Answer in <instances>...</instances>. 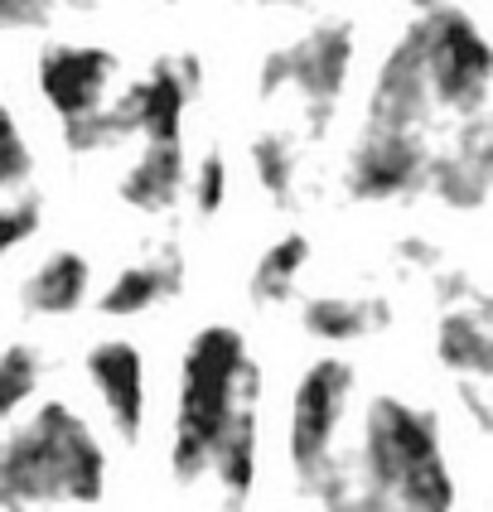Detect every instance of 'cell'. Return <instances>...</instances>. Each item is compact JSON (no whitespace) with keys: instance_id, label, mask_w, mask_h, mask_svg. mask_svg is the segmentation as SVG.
Segmentation results:
<instances>
[{"instance_id":"obj_1","label":"cell","mask_w":493,"mask_h":512,"mask_svg":"<svg viewBox=\"0 0 493 512\" xmlns=\"http://www.w3.org/2000/svg\"><path fill=\"white\" fill-rule=\"evenodd\" d=\"M107 450L83 416L44 401L25 426L0 440V508L29 503H102Z\"/></svg>"},{"instance_id":"obj_2","label":"cell","mask_w":493,"mask_h":512,"mask_svg":"<svg viewBox=\"0 0 493 512\" xmlns=\"http://www.w3.org/2000/svg\"><path fill=\"white\" fill-rule=\"evenodd\" d=\"M358 508H426L440 512L455 503V479L445 469L440 426L431 411L402 397H377L363 416L358 450Z\"/></svg>"},{"instance_id":"obj_3","label":"cell","mask_w":493,"mask_h":512,"mask_svg":"<svg viewBox=\"0 0 493 512\" xmlns=\"http://www.w3.org/2000/svg\"><path fill=\"white\" fill-rule=\"evenodd\" d=\"M261 372L247 353V339L232 324H208L184 348L179 372V411H174L170 469L179 484H194L208 474V459L218 435L228 430L232 411L257 397Z\"/></svg>"},{"instance_id":"obj_4","label":"cell","mask_w":493,"mask_h":512,"mask_svg":"<svg viewBox=\"0 0 493 512\" xmlns=\"http://www.w3.org/2000/svg\"><path fill=\"white\" fill-rule=\"evenodd\" d=\"M203 63L194 54H165L150 63L141 83H131L116 102H102L97 112L63 121V141L78 155L116 150L121 141H179L184 136V112L199 97Z\"/></svg>"},{"instance_id":"obj_5","label":"cell","mask_w":493,"mask_h":512,"mask_svg":"<svg viewBox=\"0 0 493 512\" xmlns=\"http://www.w3.org/2000/svg\"><path fill=\"white\" fill-rule=\"evenodd\" d=\"M348 397H353V363L348 358H319L315 368L295 382V397H290V464H295L300 488L315 493L319 503L358 508V479H348L334 464Z\"/></svg>"},{"instance_id":"obj_6","label":"cell","mask_w":493,"mask_h":512,"mask_svg":"<svg viewBox=\"0 0 493 512\" xmlns=\"http://www.w3.org/2000/svg\"><path fill=\"white\" fill-rule=\"evenodd\" d=\"M421 68H426V87H431L435 112L479 116L489 102V78H493V49L484 29L474 25V15L460 5H435L426 15H416V25L406 29Z\"/></svg>"},{"instance_id":"obj_7","label":"cell","mask_w":493,"mask_h":512,"mask_svg":"<svg viewBox=\"0 0 493 512\" xmlns=\"http://www.w3.org/2000/svg\"><path fill=\"white\" fill-rule=\"evenodd\" d=\"M348 68H353V29L344 20H329L261 63V97L290 92L300 112L310 116V131L319 136L344 97Z\"/></svg>"},{"instance_id":"obj_8","label":"cell","mask_w":493,"mask_h":512,"mask_svg":"<svg viewBox=\"0 0 493 512\" xmlns=\"http://www.w3.org/2000/svg\"><path fill=\"white\" fill-rule=\"evenodd\" d=\"M426 131H406V126H382L368 121L363 136L348 155V194L353 199H402L411 189L426 184Z\"/></svg>"},{"instance_id":"obj_9","label":"cell","mask_w":493,"mask_h":512,"mask_svg":"<svg viewBox=\"0 0 493 512\" xmlns=\"http://www.w3.org/2000/svg\"><path fill=\"white\" fill-rule=\"evenodd\" d=\"M116 54L97 44H54L39 54V92L63 121L97 112L116 83Z\"/></svg>"},{"instance_id":"obj_10","label":"cell","mask_w":493,"mask_h":512,"mask_svg":"<svg viewBox=\"0 0 493 512\" xmlns=\"http://www.w3.org/2000/svg\"><path fill=\"white\" fill-rule=\"evenodd\" d=\"M426 184H431L450 208H479V203L489 199L493 131H489V121H484V112L464 116V126L455 131L450 150L431 155V165H426Z\"/></svg>"},{"instance_id":"obj_11","label":"cell","mask_w":493,"mask_h":512,"mask_svg":"<svg viewBox=\"0 0 493 512\" xmlns=\"http://www.w3.org/2000/svg\"><path fill=\"white\" fill-rule=\"evenodd\" d=\"M87 377L97 387V397L107 406V416L116 421L121 440H141L145 426V363L136 353V343L107 339L87 353Z\"/></svg>"},{"instance_id":"obj_12","label":"cell","mask_w":493,"mask_h":512,"mask_svg":"<svg viewBox=\"0 0 493 512\" xmlns=\"http://www.w3.org/2000/svg\"><path fill=\"white\" fill-rule=\"evenodd\" d=\"M431 116H435V102H431V87H426V68H421V54H416L411 34H402V44L387 54V63H382V73L373 83L368 121L426 131Z\"/></svg>"},{"instance_id":"obj_13","label":"cell","mask_w":493,"mask_h":512,"mask_svg":"<svg viewBox=\"0 0 493 512\" xmlns=\"http://www.w3.org/2000/svg\"><path fill=\"white\" fill-rule=\"evenodd\" d=\"M435 353L450 372H460L469 382H489L493 377V324H489V300L469 295V300H450L435 329Z\"/></svg>"},{"instance_id":"obj_14","label":"cell","mask_w":493,"mask_h":512,"mask_svg":"<svg viewBox=\"0 0 493 512\" xmlns=\"http://www.w3.org/2000/svg\"><path fill=\"white\" fill-rule=\"evenodd\" d=\"M184 189V150L179 141H145L141 160L121 174V199L141 213H170Z\"/></svg>"},{"instance_id":"obj_15","label":"cell","mask_w":493,"mask_h":512,"mask_svg":"<svg viewBox=\"0 0 493 512\" xmlns=\"http://www.w3.org/2000/svg\"><path fill=\"white\" fill-rule=\"evenodd\" d=\"M179 285H184V256L170 247V252L150 256V261L126 266V271L107 285V295H102V314H145L150 305L170 300Z\"/></svg>"},{"instance_id":"obj_16","label":"cell","mask_w":493,"mask_h":512,"mask_svg":"<svg viewBox=\"0 0 493 512\" xmlns=\"http://www.w3.org/2000/svg\"><path fill=\"white\" fill-rule=\"evenodd\" d=\"M208 469H213V479L223 484V493L232 503H242L252 493V484H257V397H247L232 411L228 430L213 445Z\"/></svg>"},{"instance_id":"obj_17","label":"cell","mask_w":493,"mask_h":512,"mask_svg":"<svg viewBox=\"0 0 493 512\" xmlns=\"http://www.w3.org/2000/svg\"><path fill=\"white\" fill-rule=\"evenodd\" d=\"M305 334L319 343H358L387 324V300H353V295H315L300 310Z\"/></svg>"},{"instance_id":"obj_18","label":"cell","mask_w":493,"mask_h":512,"mask_svg":"<svg viewBox=\"0 0 493 512\" xmlns=\"http://www.w3.org/2000/svg\"><path fill=\"white\" fill-rule=\"evenodd\" d=\"M92 266L83 252H54L25 281V305L34 314H73L87 300Z\"/></svg>"},{"instance_id":"obj_19","label":"cell","mask_w":493,"mask_h":512,"mask_svg":"<svg viewBox=\"0 0 493 512\" xmlns=\"http://www.w3.org/2000/svg\"><path fill=\"white\" fill-rule=\"evenodd\" d=\"M305 261H310V237H300V232H290L276 247H266L257 261V271H252V300H257V305H281V300H290V290L300 281Z\"/></svg>"},{"instance_id":"obj_20","label":"cell","mask_w":493,"mask_h":512,"mask_svg":"<svg viewBox=\"0 0 493 512\" xmlns=\"http://www.w3.org/2000/svg\"><path fill=\"white\" fill-rule=\"evenodd\" d=\"M39 377H44L39 348L10 343V348L0 353V421H10L20 406H29V397L39 392Z\"/></svg>"},{"instance_id":"obj_21","label":"cell","mask_w":493,"mask_h":512,"mask_svg":"<svg viewBox=\"0 0 493 512\" xmlns=\"http://www.w3.org/2000/svg\"><path fill=\"white\" fill-rule=\"evenodd\" d=\"M252 170H257L261 189L276 203H295V189H300V155L286 136H261L252 145Z\"/></svg>"},{"instance_id":"obj_22","label":"cell","mask_w":493,"mask_h":512,"mask_svg":"<svg viewBox=\"0 0 493 512\" xmlns=\"http://www.w3.org/2000/svg\"><path fill=\"white\" fill-rule=\"evenodd\" d=\"M29 170H34V155H29V145L20 136L10 107L0 102V189H20L29 179Z\"/></svg>"},{"instance_id":"obj_23","label":"cell","mask_w":493,"mask_h":512,"mask_svg":"<svg viewBox=\"0 0 493 512\" xmlns=\"http://www.w3.org/2000/svg\"><path fill=\"white\" fill-rule=\"evenodd\" d=\"M39 223H44V208H39V199L29 194V199H15L0 208V261L10 252H20L29 237L39 232Z\"/></svg>"},{"instance_id":"obj_24","label":"cell","mask_w":493,"mask_h":512,"mask_svg":"<svg viewBox=\"0 0 493 512\" xmlns=\"http://www.w3.org/2000/svg\"><path fill=\"white\" fill-rule=\"evenodd\" d=\"M223 194H228V165H223V155H203L199 174H194V208H199L203 218H213L223 208Z\"/></svg>"},{"instance_id":"obj_25","label":"cell","mask_w":493,"mask_h":512,"mask_svg":"<svg viewBox=\"0 0 493 512\" xmlns=\"http://www.w3.org/2000/svg\"><path fill=\"white\" fill-rule=\"evenodd\" d=\"M58 0H0V34L5 29H44L54 20Z\"/></svg>"},{"instance_id":"obj_26","label":"cell","mask_w":493,"mask_h":512,"mask_svg":"<svg viewBox=\"0 0 493 512\" xmlns=\"http://www.w3.org/2000/svg\"><path fill=\"white\" fill-rule=\"evenodd\" d=\"M402 256L406 261H416V266H435V261H440V252L426 247V242H402Z\"/></svg>"},{"instance_id":"obj_27","label":"cell","mask_w":493,"mask_h":512,"mask_svg":"<svg viewBox=\"0 0 493 512\" xmlns=\"http://www.w3.org/2000/svg\"><path fill=\"white\" fill-rule=\"evenodd\" d=\"M406 5H411V10H416V15H426V10H435V5H440V0H406Z\"/></svg>"},{"instance_id":"obj_28","label":"cell","mask_w":493,"mask_h":512,"mask_svg":"<svg viewBox=\"0 0 493 512\" xmlns=\"http://www.w3.org/2000/svg\"><path fill=\"white\" fill-rule=\"evenodd\" d=\"M271 5H315V0H271Z\"/></svg>"}]
</instances>
